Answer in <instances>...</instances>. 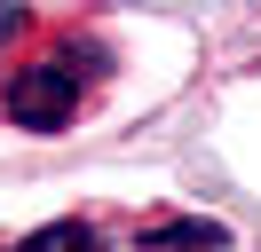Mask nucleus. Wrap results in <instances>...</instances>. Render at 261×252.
I'll list each match as a JSON object with an SVG mask.
<instances>
[{"instance_id":"nucleus-5","label":"nucleus","mask_w":261,"mask_h":252,"mask_svg":"<svg viewBox=\"0 0 261 252\" xmlns=\"http://www.w3.org/2000/svg\"><path fill=\"white\" fill-rule=\"evenodd\" d=\"M0 79H8V63H0Z\"/></svg>"},{"instance_id":"nucleus-3","label":"nucleus","mask_w":261,"mask_h":252,"mask_svg":"<svg viewBox=\"0 0 261 252\" xmlns=\"http://www.w3.org/2000/svg\"><path fill=\"white\" fill-rule=\"evenodd\" d=\"M8 252H95V229H87V220H48V229L16 236Z\"/></svg>"},{"instance_id":"nucleus-2","label":"nucleus","mask_w":261,"mask_h":252,"mask_svg":"<svg viewBox=\"0 0 261 252\" xmlns=\"http://www.w3.org/2000/svg\"><path fill=\"white\" fill-rule=\"evenodd\" d=\"M135 244L143 252H229V229L206 220V213H174V220H150Z\"/></svg>"},{"instance_id":"nucleus-1","label":"nucleus","mask_w":261,"mask_h":252,"mask_svg":"<svg viewBox=\"0 0 261 252\" xmlns=\"http://www.w3.org/2000/svg\"><path fill=\"white\" fill-rule=\"evenodd\" d=\"M0 118L24 126V134H56V126H71V118H80V47L24 55L16 71L0 79Z\"/></svg>"},{"instance_id":"nucleus-4","label":"nucleus","mask_w":261,"mask_h":252,"mask_svg":"<svg viewBox=\"0 0 261 252\" xmlns=\"http://www.w3.org/2000/svg\"><path fill=\"white\" fill-rule=\"evenodd\" d=\"M24 24V0H0V32H16Z\"/></svg>"}]
</instances>
